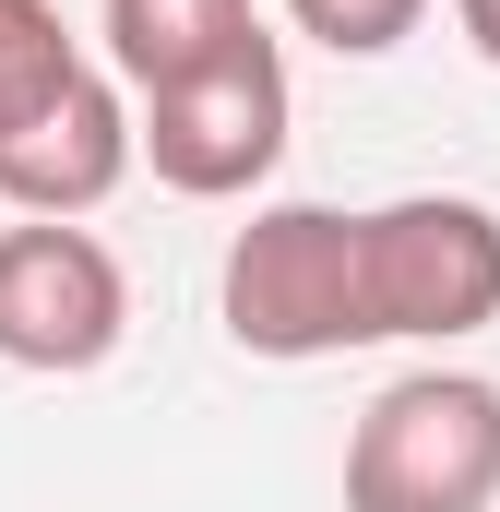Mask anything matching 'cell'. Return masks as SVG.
Instances as JSON below:
<instances>
[{"label":"cell","instance_id":"1","mask_svg":"<svg viewBox=\"0 0 500 512\" xmlns=\"http://www.w3.org/2000/svg\"><path fill=\"white\" fill-rule=\"evenodd\" d=\"M500 501V382L405 370L346 429V512H489Z\"/></svg>","mask_w":500,"mask_h":512},{"label":"cell","instance_id":"2","mask_svg":"<svg viewBox=\"0 0 500 512\" xmlns=\"http://www.w3.org/2000/svg\"><path fill=\"white\" fill-rule=\"evenodd\" d=\"M227 334L250 358H346L370 346V298H358V215L346 203H262L227 239Z\"/></svg>","mask_w":500,"mask_h":512},{"label":"cell","instance_id":"3","mask_svg":"<svg viewBox=\"0 0 500 512\" xmlns=\"http://www.w3.org/2000/svg\"><path fill=\"white\" fill-rule=\"evenodd\" d=\"M358 298L370 346H453L500 322V215L465 191H405L358 215Z\"/></svg>","mask_w":500,"mask_h":512},{"label":"cell","instance_id":"4","mask_svg":"<svg viewBox=\"0 0 500 512\" xmlns=\"http://www.w3.org/2000/svg\"><path fill=\"white\" fill-rule=\"evenodd\" d=\"M286 131H298L286 48L250 36L215 72H191V84H167V96H131V167H155L179 203H239V191L274 179Z\"/></svg>","mask_w":500,"mask_h":512},{"label":"cell","instance_id":"5","mask_svg":"<svg viewBox=\"0 0 500 512\" xmlns=\"http://www.w3.org/2000/svg\"><path fill=\"white\" fill-rule=\"evenodd\" d=\"M131 334V274L96 227H60V215H24L0 227V370H108Z\"/></svg>","mask_w":500,"mask_h":512},{"label":"cell","instance_id":"6","mask_svg":"<svg viewBox=\"0 0 500 512\" xmlns=\"http://www.w3.org/2000/svg\"><path fill=\"white\" fill-rule=\"evenodd\" d=\"M120 179H131V96L108 84V72H72L36 120L0 131V203H12V215L84 227Z\"/></svg>","mask_w":500,"mask_h":512},{"label":"cell","instance_id":"7","mask_svg":"<svg viewBox=\"0 0 500 512\" xmlns=\"http://www.w3.org/2000/svg\"><path fill=\"white\" fill-rule=\"evenodd\" d=\"M96 36H108V72H120L131 96H167V84L215 72L227 48H250L262 12H250V0H108Z\"/></svg>","mask_w":500,"mask_h":512},{"label":"cell","instance_id":"8","mask_svg":"<svg viewBox=\"0 0 500 512\" xmlns=\"http://www.w3.org/2000/svg\"><path fill=\"white\" fill-rule=\"evenodd\" d=\"M72 72H96L84 48H72V24H60V0H0V131L36 120Z\"/></svg>","mask_w":500,"mask_h":512},{"label":"cell","instance_id":"9","mask_svg":"<svg viewBox=\"0 0 500 512\" xmlns=\"http://www.w3.org/2000/svg\"><path fill=\"white\" fill-rule=\"evenodd\" d=\"M286 24H298L310 48H334V60H393V48L429 24V0H286Z\"/></svg>","mask_w":500,"mask_h":512},{"label":"cell","instance_id":"10","mask_svg":"<svg viewBox=\"0 0 500 512\" xmlns=\"http://www.w3.org/2000/svg\"><path fill=\"white\" fill-rule=\"evenodd\" d=\"M453 24H465V48L500 72V0H453Z\"/></svg>","mask_w":500,"mask_h":512}]
</instances>
